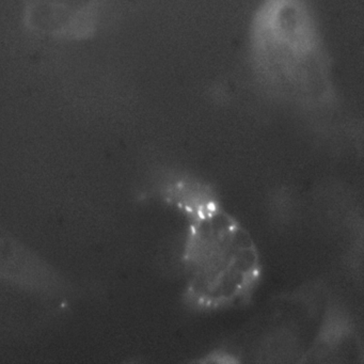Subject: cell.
<instances>
[{"label": "cell", "mask_w": 364, "mask_h": 364, "mask_svg": "<svg viewBox=\"0 0 364 364\" xmlns=\"http://www.w3.org/2000/svg\"><path fill=\"white\" fill-rule=\"evenodd\" d=\"M253 67L281 99L316 105L333 95L331 67L304 0H263L250 27Z\"/></svg>", "instance_id": "cell-1"}, {"label": "cell", "mask_w": 364, "mask_h": 364, "mask_svg": "<svg viewBox=\"0 0 364 364\" xmlns=\"http://www.w3.org/2000/svg\"><path fill=\"white\" fill-rule=\"evenodd\" d=\"M185 265L188 296L204 308H219L244 298L261 268L252 237L217 208H203L193 220Z\"/></svg>", "instance_id": "cell-2"}, {"label": "cell", "mask_w": 364, "mask_h": 364, "mask_svg": "<svg viewBox=\"0 0 364 364\" xmlns=\"http://www.w3.org/2000/svg\"><path fill=\"white\" fill-rule=\"evenodd\" d=\"M0 283L42 299L65 298L76 291L60 272L1 225Z\"/></svg>", "instance_id": "cell-3"}]
</instances>
